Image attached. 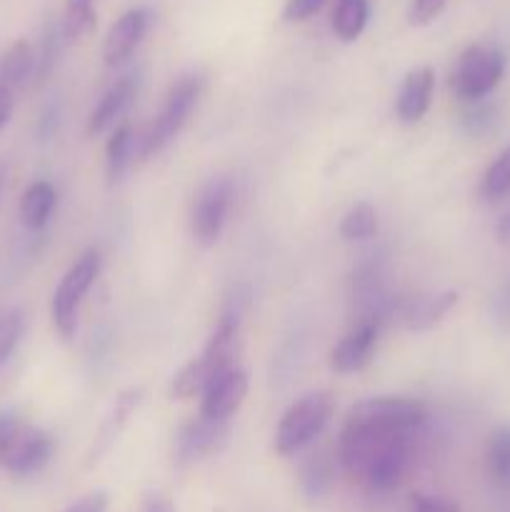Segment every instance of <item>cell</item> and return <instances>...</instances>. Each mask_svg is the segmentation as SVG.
<instances>
[{
  "label": "cell",
  "instance_id": "obj_1",
  "mask_svg": "<svg viewBox=\"0 0 510 512\" xmlns=\"http://www.w3.org/2000/svg\"><path fill=\"white\" fill-rule=\"evenodd\" d=\"M428 410L410 398H370L348 413L338 443L345 475L370 493H390L413 470Z\"/></svg>",
  "mask_w": 510,
  "mask_h": 512
},
{
  "label": "cell",
  "instance_id": "obj_2",
  "mask_svg": "<svg viewBox=\"0 0 510 512\" xmlns=\"http://www.w3.org/2000/svg\"><path fill=\"white\" fill-rule=\"evenodd\" d=\"M235 353H238V315L225 313L220 318L218 328L213 330L210 340L205 343L203 353L198 358L188 360L170 383V395L178 400L203 395V390L218 378L223 370L233 368Z\"/></svg>",
  "mask_w": 510,
  "mask_h": 512
},
{
  "label": "cell",
  "instance_id": "obj_3",
  "mask_svg": "<svg viewBox=\"0 0 510 512\" xmlns=\"http://www.w3.org/2000/svg\"><path fill=\"white\" fill-rule=\"evenodd\" d=\"M333 415V398L328 393H308L290 405L275 428V453L288 458L303 450L313 438L323 433Z\"/></svg>",
  "mask_w": 510,
  "mask_h": 512
},
{
  "label": "cell",
  "instance_id": "obj_4",
  "mask_svg": "<svg viewBox=\"0 0 510 512\" xmlns=\"http://www.w3.org/2000/svg\"><path fill=\"white\" fill-rule=\"evenodd\" d=\"M505 73V58L493 45H468L455 60V68L450 73V90L455 98L475 100L485 98L498 88Z\"/></svg>",
  "mask_w": 510,
  "mask_h": 512
},
{
  "label": "cell",
  "instance_id": "obj_5",
  "mask_svg": "<svg viewBox=\"0 0 510 512\" xmlns=\"http://www.w3.org/2000/svg\"><path fill=\"white\" fill-rule=\"evenodd\" d=\"M100 273V255L98 250H85L63 280L58 283L53 293V303H50V315H53V325L65 340H70L78 330V310L88 290L93 288L95 278Z\"/></svg>",
  "mask_w": 510,
  "mask_h": 512
},
{
  "label": "cell",
  "instance_id": "obj_6",
  "mask_svg": "<svg viewBox=\"0 0 510 512\" xmlns=\"http://www.w3.org/2000/svg\"><path fill=\"white\" fill-rule=\"evenodd\" d=\"M200 90H203V78H200L198 73L180 75V78L170 85L163 110H160V115L153 120V125H150L148 133H145L143 138V148H140V155H143V158L160 153V150L180 133V128H183L185 120L193 113L195 103H198Z\"/></svg>",
  "mask_w": 510,
  "mask_h": 512
},
{
  "label": "cell",
  "instance_id": "obj_7",
  "mask_svg": "<svg viewBox=\"0 0 510 512\" xmlns=\"http://www.w3.org/2000/svg\"><path fill=\"white\" fill-rule=\"evenodd\" d=\"M53 453L55 440L50 433L20 420L0 443V468L13 478H30L50 463Z\"/></svg>",
  "mask_w": 510,
  "mask_h": 512
},
{
  "label": "cell",
  "instance_id": "obj_8",
  "mask_svg": "<svg viewBox=\"0 0 510 512\" xmlns=\"http://www.w3.org/2000/svg\"><path fill=\"white\" fill-rule=\"evenodd\" d=\"M230 425L228 420H208L200 415L198 420H190L178 430L173 443V460L180 468L200 463L210 455L220 453L228 443Z\"/></svg>",
  "mask_w": 510,
  "mask_h": 512
},
{
  "label": "cell",
  "instance_id": "obj_9",
  "mask_svg": "<svg viewBox=\"0 0 510 512\" xmlns=\"http://www.w3.org/2000/svg\"><path fill=\"white\" fill-rule=\"evenodd\" d=\"M233 203V185L225 178H215L200 190L193 205V235L200 245H213L223 233Z\"/></svg>",
  "mask_w": 510,
  "mask_h": 512
},
{
  "label": "cell",
  "instance_id": "obj_10",
  "mask_svg": "<svg viewBox=\"0 0 510 512\" xmlns=\"http://www.w3.org/2000/svg\"><path fill=\"white\" fill-rule=\"evenodd\" d=\"M380 335V320L378 318H363L358 325L348 330L340 338L330 353V368L340 375H350L363 370L365 365L373 360L375 348H378Z\"/></svg>",
  "mask_w": 510,
  "mask_h": 512
},
{
  "label": "cell",
  "instance_id": "obj_11",
  "mask_svg": "<svg viewBox=\"0 0 510 512\" xmlns=\"http://www.w3.org/2000/svg\"><path fill=\"white\" fill-rule=\"evenodd\" d=\"M248 395V373L238 365L223 370L208 388L203 390L200 400V415L208 420H230L243 405Z\"/></svg>",
  "mask_w": 510,
  "mask_h": 512
},
{
  "label": "cell",
  "instance_id": "obj_12",
  "mask_svg": "<svg viewBox=\"0 0 510 512\" xmlns=\"http://www.w3.org/2000/svg\"><path fill=\"white\" fill-rule=\"evenodd\" d=\"M140 403H143V388H125L123 393L115 398V403L110 405L108 415H105L103 423H100L98 433H95L93 448H90V453H88L90 468H93V465H98L100 460H103V455H108V450L118 443L120 433H123L125 425H128V420H130V415L138 410Z\"/></svg>",
  "mask_w": 510,
  "mask_h": 512
},
{
  "label": "cell",
  "instance_id": "obj_13",
  "mask_svg": "<svg viewBox=\"0 0 510 512\" xmlns=\"http://www.w3.org/2000/svg\"><path fill=\"white\" fill-rule=\"evenodd\" d=\"M145 30H148V13L143 8H133L128 13L120 15L113 25H110L108 35L103 40V60L110 68L123 65L135 48L143 40Z\"/></svg>",
  "mask_w": 510,
  "mask_h": 512
},
{
  "label": "cell",
  "instance_id": "obj_14",
  "mask_svg": "<svg viewBox=\"0 0 510 512\" xmlns=\"http://www.w3.org/2000/svg\"><path fill=\"white\" fill-rule=\"evenodd\" d=\"M435 90V73L428 65L410 70L405 75L403 85L398 90V100H395V113L403 123H418L425 113H428L430 103H433Z\"/></svg>",
  "mask_w": 510,
  "mask_h": 512
},
{
  "label": "cell",
  "instance_id": "obj_15",
  "mask_svg": "<svg viewBox=\"0 0 510 512\" xmlns=\"http://www.w3.org/2000/svg\"><path fill=\"white\" fill-rule=\"evenodd\" d=\"M455 305H458V293H453V290H443V293L433 295H418V298H413L403 308L405 328L413 330V333L433 330L435 325L443 323L445 315H448Z\"/></svg>",
  "mask_w": 510,
  "mask_h": 512
},
{
  "label": "cell",
  "instance_id": "obj_16",
  "mask_svg": "<svg viewBox=\"0 0 510 512\" xmlns=\"http://www.w3.org/2000/svg\"><path fill=\"white\" fill-rule=\"evenodd\" d=\"M135 85L138 83H135L133 75H125V78H120L118 83H113L108 90H105V95L100 98L98 108L90 113V120H88L90 135L103 133L108 125L115 123V118H118V115L128 108L130 100H133Z\"/></svg>",
  "mask_w": 510,
  "mask_h": 512
},
{
  "label": "cell",
  "instance_id": "obj_17",
  "mask_svg": "<svg viewBox=\"0 0 510 512\" xmlns=\"http://www.w3.org/2000/svg\"><path fill=\"white\" fill-rule=\"evenodd\" d=\"M55 188L48 180H38V183L30 185L28 190L20 198V220H23L25 228L40 230L45 228V223L50 220L55 208Z\"/></svg>",
  "mask_w": 510,
  "mask_h": 512
},
{
  "label": "cell",
  "instance_id": "obj_18",
  "mask_svg": "<svg viewBox=\"0 0 510 512\" xmlns=\"http://www.w3.org/2000/svg\"><path fill=\"white\" fill-rule=\"evenodd\" d=\"M485 470L495 488L510 490V425H500L488 440Z\"/></svg>",
  "mask_w": 510,
  "mask_h": 512
},
{
  "label": "cell",
  "instance_id": "obj_19",
  "mask_svg": "<svg viewBox=\"0 0 510 512\" xmlns=\"http://www.w3.org/2000/svg\"><path fill=\"white\" fill-rule=\"evenodd\" d=\"M368 0H338L333 10V30L343 43H353L368 25Z\"/></svg>",
  "mask_w": 510,
  "mask_h": 512
},
{
  "label": "cell",
  "instance_id": "obj_20",
  "mask_svg": "<svg viewBox=\"0 0 510 512\" xmlns=\"http://www.w3.org/2000/svg\"><path fill=\"white\" fill-rule=\"evenodd\" d=\"M35 70V53L30 43L25 40H15L8 50H5L3 60H0V85L10 88V85H20L30 73Z\"/></svg>",
  "mask_w": 510,
  "mask_h": 512
},
{
  "label": "cell",
  "instance_id": "obj_21",
  "mask_svg": "<svg viewBox=\"0 0 510 512\" xmlns=\"http://www.w3.org/2000/svg\"><path fill=\"white\" fill-rule=\"evenodd\" d=\"M378 233V213L370 203H358L340 220V238L343 240H368Z\"/></svg>",
  "mask_w": 510,
  "mask_h": 512
},
{
  "label": "cell",
  "instance_id": "obj_22",
  "mask_svg": "<svg viewBox=\"0 0 510 512\" xmlns=\"http://www.w3.org/2000/svg\"><path fill=\"white\" fill-rule=\"evenodd\" d=\"M133 145H135V135L128 123L115 128V133L110 135L108 140V150H105V153H108V158H105V168H108L110 180H118L120 175L125 173V168L130 165V158H133Z\"/></svg>",
  "mask_w": 510,
  "mask_h": 512
},
{
  "label": "cell",
  "instance_id": "obj_23",
  "mask_svg": "<svg viewBox=\"0 0 510 512\" xmlns=\"http://www.w3.org/2000/svg\"><path fill=\"white\" fill-rule=\"evenodd\" d=\"M330 483H333V468L323 455H315L300 468V488L310 500L323 498L330 490Z\"/></svg>",
  "mask_w": 510,
  "mask_h": 512
},
{
  "label": "cell",
  "instance_id": "obj_24",
  "mask_svg": "<svg viewBox=\"0 0 510 512\" xmlns=\"http://www.w3.org/2000/svg\"><path fill=\"white\" fill-rule=\"evenodd\" d=\"M480 193L488 200H498L510 193V145L493 160V163H490V168L485 170Z\"/></svg>",
  "mask_w": 510,
  "mask_h": 512
},
{
  "label": "cell",
  "instance_id": "obj_25",
  "mask_svg": "<svg viewBox=\"0 0 510 512\" xmlns=\"http://www.w3.org/2000/svg\"><path fill=\"white\" fill-rule=\"evenodd\" d=\"M25 330V313L20 308H8L0 313V370L18 348Z\"/></svg>",
  "mask_w": 510,
  "mask_h": 512
},
{
  "label": "cell",
  "instance_id": "obj_26",
  "mask_svg": "<svg viewBox=\"0 0 510 512\" xmlns=\"http://www.w3.org/2000/svg\"><path fill=\"white\" fill-rule=\"evenodd\" d=\"M95 25L93 0H65V18H63V33L65 38L75 40L90 33Z\"/></svg>",
  "mask_w": 510,
  "mask_h": 512
},
{
  "label": "cell",
  "instance_id": "obj_27",
  "mask_svg": "<svg viewBox=\"0 0 510 512\" xmlns=\"http://www.w3.org/2000/svg\"><path fill=\"white\" fill-rule=\"evenodd\" d=\"M445 3H448V0H410L408 23L415 25V28H423V25L433 23V20L443 13Z\"/></svg>",
  "mask_w": 510,
  "mask_h": 512
},
{
  "label": "cell",
  "instance_id": "obj_28",
  "mask_svg": "<svg viewBox=\"0 0 510 512\" xmlns=\"http://www.w3.org/2000/svg\"><path fill=\"white\" fill-rule=\"evenodd\" d=\"M408 512H460L458 503L448 498H440V495H428V493H415L408 503Z\"/></svg>",
  "mask_w": 510,
  "mask_h": 512
},
{
  "label": "cell",
  "instance_id": "obj_29",
  "mask_svg": "<svg viewBox=\"0 0 510 512\" xmlns=\"http://www.w3.org/2000/svg\"><path fill=\"white\" fill-rule=\"evenodd\" d=\"M323 3L325 0H288L283 8V18L288 23H300V20H308L310 15L318 13Z\"/></svg>",
  "mask_w": 510,
  "mask_h": 512
},
{
  "label": "cell",
  "instance_id": "obj_30",
  "mask_svg": "<svg viewBox=\"0 0 510 512\" xmlns=\"http://www.w3.org/2000/svg\"><path fill=\"white\" fill-rule=\"evenodd\" d=\"M65 512H108V495H105L103 490H98V493H90V495H85V498L75 500V503L70 505Z\"/></svg>",
  "mask_w": 510,
  "mask_h": 512
},
{
  "label": "cell",
  "instance_id": "obj_31",
  "mask_svg": "<svg viewBox=\"0 0 510 512\" xmlns=\"http://www.w3.org/2000/svg\"><path fill=\"white\" fill-rule=\"evenodd\" d=\"M140 512H178V508H175L173 500H170L165 493L150 490V493H145L143 505H140Z\"/></svg>",
  "mask_w": 510,
  "mask_h": 512
},
{
  "label": "cell",
  "instance_id": "obj_32",
  "mask_svg": "<svg viewBox=\"0 0 510 512\" xmlns=\"http://www.w3.org/2000/svg\"><path fill=\"white\" fill-rule=\"evenodd\" d=\"M495 318H498L500 323L510 325V280L508 285L500 290L498 298H495Z\"/></svg>",
  "mask_w": 510,
  "mask_h": 512
},
{
  "label": "cell",
  "instance_id": "obj_33",
  "mask_svg": "<svg viewBox=\"0 0 510 512\" xmlns=\"http://www.w3.org/2000/svg\"><path fill=\"white\" fill-rule=\"evenodd\" d=\"M13 115V90L0 85V128L10 120Z\"/></svg>",
  "mask_w": 510,
  "mask_h": 512
},
{
  "label": "cell",
  "instance_id": "obj_34",
  "mask_svg": "<svg viewBox=\"0 0 510 512\" xmlns=\"http://www.w3.org/2000/svg\"><path fill=\"white\" fill-rule=\"evenodd\" d=\"M20 423V418L15 413H10V410H5V413H0V443H3L5 438H8L10 430L15 428V425Z\"/></svg>",
  "mask_w": 510,
  "mask_h": 512
},
{
  "label": "cell",
  "instance_id": "obj_35",
  "mask_svg": "<svg viewBox=\"0 0 510 512\" xmlns=\"http://www.w3.org/2000/svg\"><path fill=\"white\" fill-rule=\"evenodd\" d=\"M498 233H500V238H503V240H508V238H510V215H508V218L503 220V223H500V230H498Z\"/></svg>",
  "mask_w": 510,
  "mask_h": 512
},
{
  "label": "cell",
  "instance_id": "obj_36",
  "mask_svg": "<svg viewBox=\"0 0 510 512\" xmlns=\"http://www.w3.org/2000/svg\"><path fill=\"white\" fill-rule=\"evenodd\" d=\"M3 185H5V168L0 165V193H3Z\"/></svg>",
  "mask_w": 510,
  "mask_h": 512
}]
</instances>
